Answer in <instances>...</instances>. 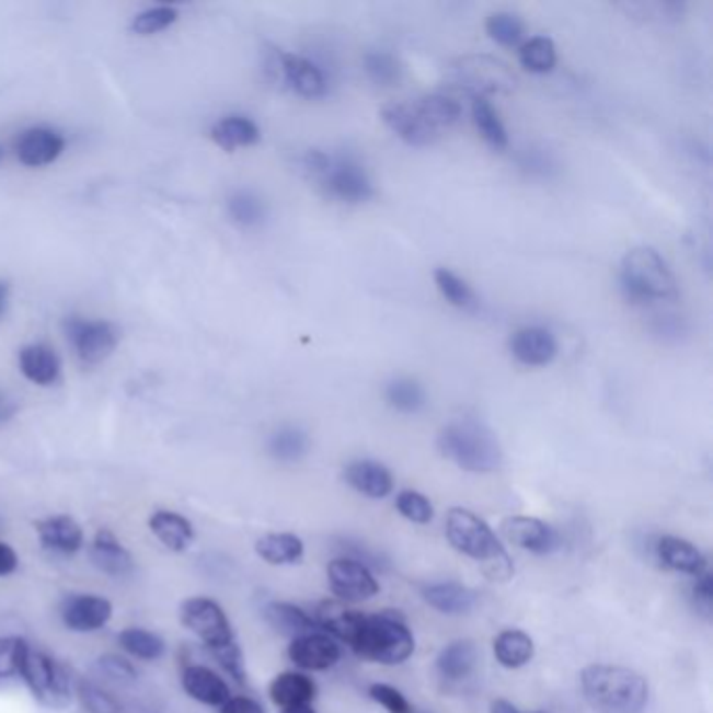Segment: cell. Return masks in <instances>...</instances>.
Wrapping results in <instances>:
<instances>
[{
    "label": "cell",
    "mask_w": 713,
    "mask_h": 713,
    "mask_svg": "<svg viewBox=\"0 0 713 713\" xmlns=\"http://www.w3.org/2000/svg\"><path fill=\"white\" fill-rule=\"evenodd\" d=\"M446 538L455 551L475 561L487 579L508 582L515 574L505 544L473 510L462 506L450 508L446 515Z\"/></svg>",
    "instance_id": "1"
},
{
    "label": "cell",
    "mask_w": 713,
    "mask_h": 713,
    "mask_svg": "<svg viewBox=\"0 0 713 713\" xmlns=\"http://www.w3.org/2000/svg\"><path fill=\"white\" fill-rule=\"evenodd\" d=\"M579 689L597 713H643L648 685L630 667L593 664L579 674Z\"/></svg>",
    "instance_id": "2"
},
{
    "label": "cell",
    "mask_w": 713,
    "mask_h": 713,
    "mask_svg": "<svg viewBox=\"0 0 713 713\" xmlns=\"http://www.w3.org/2000/svg\"><path fill=\"white\" fill-rule=\"evenodd\" d=\"M301 170L308 179L319 183L326 197L340 204L360 206L377 195L367 168L352 153L310 149L301 158Z\"/></svg>",
    "instance_id": "3"
},
{
    "label": "cell",
    "mask_w": 713,
    "mask_h": 713,
    "mask_svg": "<svg viewBox=\"0 0 713 713\" xmlns=\"http://www.w3.org/2000/svg\"><path fill=\"white\" fill-rule=\"evenodd\" d=\"M437 450L469 473H492L501 469L505 459L496 434L475 418L448 423L437 436Z\"/></svg>",
    "instance_id": "4"
},
{
    "label": "cell",
    "mask_w": 713,
    "mask_h": 713,
    "mask_svg": "<svg viewBox=\"0 0 713 713\" xmlns=\"http://www.w3.org/2000/svg\"><path fill=\"white\" fill-rule=\"evenodd\" d=\"M623 296L639 306H653L678 299V280L666 260L651 250L636 248L625 253L620 266Z\"/></svg>",
    "instance_id": "5"
},
{
    "label": "cell",
    "mask_w": 713,
    "mask_h": 713,
    "mask_svg": "<svg viewBox=\"0 0 713 713\" xmlns=\"http://www.w3.org/2000/svg\"><path fill=\"white\" fill-rule=\"evenodd\" d=\"M414 634L402 616L381 611L365 616L352 643V651L379 666H402L414 653Z\"/></svg>",
    "instance_id": "6"
},
{
    "label": "cell",
    "mask_w": 713,
    "mask_h": 713,
    "mask_svg": "<svg viewBox=\"0 0 713 713\" xmlns=\"http://www.w3.org/2000/svg\"><path fill=\"white\" fill-rule=\"evenodd\" d=\"M20 678L46 710L61 712L71 705L73 685L66 667L43 651H34L32 646L27 648Z\"/></svg>",
    "instance_id": "7"
},
{
    "label": "cell",
    "mask_w": 713,
    "mask_h": 713,
    "mask_svg": "<svg viewBox=\"0 0 713 713\" xmlns=\"http://www.w3.org/2000/svg\"><path fill=\"white\" fill-rule=\"evenodd\" d=\"M452 82L473 99H487L515 89L517 78L505 61L490 55H467L452 66Z\"/></svg>",
    "instance_id": "8"
},
{
    "label": "cell",
    "mask_w": 713,
    "mask_h": 713,
    "mask_svg": "<svg viewBox=\"0 0 713 713\" xmlns=\"http://www.w3.org/2000/svg\"><path fill=\"white\" fill-rule=\"evenodd\" d=\"M264 71L268 80L280 84L303 99H322L329 92V80L314 61L296 55L285 53L280 48H273L266 55Z\"/></svg>",
    "instance_id": "9"
},
{
    "label": "cell",
    "mask_w": 713,
    "mask_h": 713,
    "mask_svg": "<svg viewBox=\"0 0 713 713\" xmlns=\"http://www.w3.org/2000/svg\"><path fill=\"white\" fill-rule=\"evenodd\" d=\"M64 333L84 365H101L114 354L119 342V331L114 322L91 321L82 317H68L64 321Z\"/></svg>",
    "instance_id": "10"
},
{
    "label": "cell",
    "mask_w": 713,
    "mask_h": 713,
    "mask_svg": "<svg viewBox=\"0 0 713 713\" xmlns=\"http://www.w3.org/2000/svg\"><path fill=\"white\" fill-rule=\"evenodd\" d=\"M181 621L193 636L206 644L207 651L237 641L227 611L214 598H186L181 605Z\"/></svg>",
    "instance_id": "11"
},
{
    "label": "cell",
    "mask_w": 713,
    "mask_h": 713,
    "mask_svg": "<svg viewBox=\"0 0 713 713\" xmlns=\"http://www.w3.org/2000/svg\"><path fill=\"white\" fill-rule=\"evenodd\" d=\"M326 582L342 602H365L381 590L370 567L349 556H337L326 565Z\"/></svg>",
    "instance_id": "12"
},
{
    "label": "cell",
    "mask_w": 713,
    "mask_h": 713,
    "mask_svg": "<svg viewBox=\"0 0 713 713\" xmlns=\"http://www.w3.org/2000/svg\"><path fill=\"white\" fill-rule=\"evenodd\" d=\"M59 616L69 632L92 634L112 621L114 602L92 593H73L61 600Z\"/></svg>",
    "instance_id": "13"
},
{
    "label": "cell",
    "mask_w": 713,
    "mask_h": 713,
    "mask_svg": "<svg viewBox=\"0 0 713 713\" xmlns=\"http://www.w3.org/2000/svg\"><path fill=\"white\" fill-rule=\"evenodd\" d=\"M501 531L506 542L538 556H549L563 549V540L559 531L536 517H526V515L506 517L501 524Z\"/></svg>",
    "instance_id": "14"
},
{
    "label": "cell",
    "mask_w": 713,
    "mask_h": 713,
    "mask_svg": "<svg viewBox=\"0 0 713 713\" xmlns=\"http://www.w3.org/2000/svg\"><path fill=\"white\" fill-rule=\"evenodd\" d=\"M287 655H289L291 664L299 669L324 671V669H331L340 664L342 646L329 634L314 630V632L296 636L287 648Z\"/></svg>",
    "instance_id": "15"
},
{
    "label": "cell",
    "mask_w": 713,
    "mask_h": 713,
    "mask_svg": "<svg viewBox=\"0 0 713 713\" xmlns=\"http://www.w3.org/2000/svg\"><path fill=\"white\" fill-rule=\"evenodd\" d=\"M508 349L513 358L524 367H549L559 354V344L549 329L531 324L517 329L510 335Z\"/></svg>",
    "instance_id": "16"
},
{
    "label": "cell",
    "mask_w": 713,
    "mask_h": 713,
    "mask_svg": "<svg viewBox=\"0 0 713 713\" xmlns=\"http://www.w3.org/2000/svg\"><path fill=\"white\" fill-rule=\"evenodd\" d=\"M64 149H66V138L48 126H32L23 130L15 140L18 160L27 168H43L59 160Z\"/></svg>",
    "instance_id": "17"
},
{
    "label": "cell",
    "mask_w": 713,
    "mask_h": 713,
    "mask_svg": "<svg viewBox=\"0 0 713 713\" xmlns=\"http://www.w3.org/2000/svg\"><path fill=\"white\" fill-rule=\"evenodd\" d=\"M381 119L395 137L402 138L411 147H429L439 138V133L429 128L423 117L416 114L413 103L395 101L383 105Z\"/></svg>",
    "instance_id": "18"
},
{
    "label": "cell",
    "mask_w": 713,
    "mask_h": 713,
    "mask_svg": "<svg viewBox=\"0 0 713 713\" xmlns=\"http://www.w3.org/2000/svg\"><path fill=\"white\" fill-rule=\"evenodd\" d=\"M38 542L45 551L71 556L84 549V529L69 515H53L34 524Z\"/></svg>",
    "instance_id": "19"
},
{
    "label": "cell",
    "mask_w": 713,
    "mask_h": 713,
    "mask_svg": "<svg viewBox=\"0 0 713 713\" xmlns=\"http://www.w3.org/2000/svg\"><path fill=\"white\" fill-rule=\"evenodd\" d=\"M181 685L193 701L207 708H222L232 697L229 682L216 669L202 664L184 667Z\"/></svg>",
    "instance_id": "20"
},
{
    "label": "cell",
    "mask_w": 713,
    "mask_h": 713,
    "mask_svg": "<svg viewBox=\"0 0 713 713\" xmlns=\"http://www.w3.org/2000/svg\"><path fill=\"white\" fill-rule=\"evenodd\" d=\"M91 563L110 577H126L135 572V559L112 529L101 528L89 547Z\"/></svg>",
    "instance_id": "21"
},
{
    "label": "cell",
    "mask_w": 713,
    "mask_h": 713,
    "mask_svg": "<svg viewBox=\"0 0 713 713\" xmlns=\"http://www.w3.org/2000/svg\"><path fill=\"white\" fill-rule=\"evenodd\" d=\"M344 480L352 490L372 501H383L393 492V475L379 460H352L345 464Z\"/></svg>",
    "instance_id": "22"
},
{
    "label": "cell",
    "mask_w": 713,
    "mask_h": 713,
    "mask_svg": "<svg viewBox=\"0 0 713 713\" xmlns=\"http://www.w3.org/2000/svg\"><path fill=\"white\" fill-rule=\"evenodd\" d=\"M655 556L662 561V565L678 572V574L692 575L697 577L708 572V559L699 551L690 540L678 538V536H662L655 544Z\"/></svg>",
    "instance_id": "23"
},
{
    "label": "cell",
    "mask_w": 713,
    "mask_h": 713,
    "mask_svg": "<svg viewBox=\"0 0 713 713\" xmlns=\"http://www.w3.org/2000/svg\"><path fill=\"white\" fill-rule=\"evenodd\" d=\"M421 595L441 616H467L478 605V593L455 579L432 582L423 586Z\"/></svg>",
    "instance_id": "24"
},
{
    "label": "cell",
    "mask_w": 713,
    "mask_h": 713,
    "mask_svg": "<svg viewBox=\"0 0 713 713\" xmlns=\"http://www.w3.org/2000/svg\"><path fill=\"white\" fill-rule=\"evenodd\" d=\"M363 618H365V613L349 609L342 600H322L321 605L317 607L312 620L324 634L352 646L358 630H360Z\"/></svg>",
    "instance_id": "25"
},
{
    "label": "cell",
    "mask_w": 713,
    "mask_h": 713,
    "mask_svg": "<svg viewBox=\"0 0 713 713\" xmlns=\"http://www.w3.org/2000/svg\"><path fill=\"white\" fill-rule=\"evenodd\" d=\"M149 531L160 540L161 547L172 552H186L193 547V521L176 510L160 508L149 517Z\"/></svg>",
    "instance_id": "26"
},
{
    "label": "cell",
    "mask_w": 713,
    "mask_h": 713,
    "mask_svg": "<svg viewBox=\"0 0 713 713\" xmlns=\"http://www.w3.org/2000/svg\"><path fill=\"white\" fill-rule=\"evenodd\" d=\"M20 368L23 377L36 386H55L61 375V360L45 344H30L20 352Z\"/></svg>",
    "instance_id": "27"
},
{
    "label": "cell",
    "mask_w": 713,
    "mask_h": 713,
    "mask_svg": "<svg viewBox=\"0 0 713 713\" xmlns=\"http://www.w3.org/2000/svg\"><path fill=\"white\" fill-rule=\"evenodd\" d=\"M268 694L280 710L310 705L317 699V685L301 671H283L271 682Z\"/></svg>",
    "instance_id": "28"
},
{
    "label": "cell",
    "mask_w": 713,
    "mask_h": 713,
    "mask_svg": "<svg viewBox=\"0 0 713 713\" xmlns=\"http://www.w3.org/2000/svg\"><path fill=\"white\" fill-rule=\"evenodd\" d=\"M211 140L222 147L225 151H237L243 147H252L260 138V126L248 115H225L218 119L211 130H209Z\"/></svg>",
    "instance_id": "29"
},
{
    "label": "cell",
    "mask_w": 713,
    "mask_h": 713,
    "mask_svg": "<svg viewBox=\"0 0 713 713\" xmlns=\"http://www.w3.org/2000/svg\"><path fill=\"white\" fill-rule=\"evenodd\" d=\"M478 659V646L471 641H452L437 655V674L448 682H462L475 671Z\"/></svg>",
    "instance_id": "30"
},
{
    "label": "cell",
    "mask_w": 713,
    "mask_h": 713,
    "mask_svg": "<svg viewBox=\"0 0 713 713\" xmlns=\"http://www.w3.org/2000/svg\"><path fill=\"white\" fill-rule=\"evenodd\" d=\"M303 540L291 533V531H275L266 533L255 542V554L275 567H285V565H296L303 559Z\"/></svg>",
    "instance_id": "31"
},
{
    "label": "cell",
    "mask_w": 713,
    "mask_h": 713,
    "mask_svg": "<svg viewBox=\"0 0 713 713\" xmlns=\"http://www.w3.org/2000/svg\"><path fill=\"white\" fill-rule=\"evenodd\" d=\"M262 613H264V620L271 623V628H275L276 632L291 636V639L314 632V628H317L312 616H308L301 607L294 602L273 600L264 607Z\"/></svg>",
    "instance_id": "32"
},
{
    "label": "cell",
    "mask_w": 713,
    "mask_h": 713,
    "mask_svg": "<svg viewBox=\"0 0 713 713\" xmlns=\"http://www.w3.org/2000/svg\"><path fill=\"white\" fill-rule=\"evenodd\" d=\"M533 655H536V644L524 630H515V628L503 630L494 639V657L506 669L528 666Z\"/></svg>",
    "instance_id": "33"
},
{
    "label": "cell",
    "mask_w": 713,
    "mask_h": 713,
    "mask_svg": "<svg viewBox=\"0 0 713 713\" xmlns=\"http://www.w3.org/2000/svg\"><path fill=\"white\" fill-rule=\"evenodd\" d=\"M266 450L278 462L294 464V462H299L308 457L310 436L306 429H301L298 425H280L268 437Z\"/></svg>",
    "instance_id": "34"
},
{
    "label": "cell",
    "mask_w": 713,
    "mask_h": 713,
    "mask_svg": "<svg viewBox=\"0 0 713 713\" xmlns=\"http://www.w3.org/2000/svg\"><path fill=\"white\" fill-rule=\"evenodd\" d=\"M416 114L423 117V122L434 128L436 133H441L444 128H450L462 117V107L459 101L446 94H427L413 101Z\"/></svg>",
    "instance_id": "35"
},
{
    "label": "cell",
    "mask_w": 713,
    "mask_h": 713,
    "mask_svg": "<svg viewBox=\"0 0 713 713\" xmlns=\"http://www.w3.org/2000/svg\"><path fill=\"white\" fill-rule=\"evenodd\" d=\"M117 644L122 646L124 653H128L138 662H158L165 655V641L160 634L140 625L124 628L117 634Z\"/></svg>",
    "instance_id": "36"
},
{
    "label": "cell",
    "mask_w": 713,
    "mask_h": 713,
    "mask_svg": "<svg viewBox=\"0 0 713 713\" xmlns=\"http://www.w3.org/2000/svg\"><path fill=\"white\" fill-rule=\"evenodd\" d=\"M383 395L395 413L418 414L427 406V391L413 377H393Z\"/></svg>",
    "instance_id": "37"
},
{
    "label": "cell",
    "mask_w": 713,
    "mask_h": 713,
    "mask_svg": "<svg viewBox=\"0 0 713 713\" xmlns=\"http://www.w3.org/2000/svg\"><path fill=\"white\" fill-rule=\"evenodd\" d=\"M227 211L229 218L241 229H257L268 218V207L260 195L248 188H239L230 193L227 199Z\"/></svg>",
    "instance_id": "38"
},
{
    "label": "cell",
    "mask_w": 713,
    "mask_h": 713,
    "mask_svg": "<svg viewBox=\"0 0 713 713\" xmlns=\"http://www.w3.org/2000/svg\"><path fill=\"white\" fill-rule=\"evenodd\" d=\"M471 117H473V124H475L480 137L492 149L503 151L508 147V133H506L505 124H503L501 115L496 112V107L487 99H473Z\"/></svg>",
    "instance_id": "39"
},
{
    "label": "cell",
    "mask_w": 713,
    "mask_h": 713,
    "mask_svg": "<svg viewBox=\"0 0 713 713\" xmlns=\"http://www.w3.org/2000/svg\"><path fill=\"white\" fill-rule=\"evenodd\" d=\"M437 291L450 306L459 310H473L478 306V296L471 285L450 268H436L434 273Z\"/></svg>",
    "instance_id": "40"
},
{
    "label": "cell",
    "mask_w": 713,
    "mask_h": 713,
    "mask_svg": "<svg viewBox=\"0 0 713 713\" xmlns=\"http://www.w3.org/2000/svg\"><path fill=\"white\" fill-rule=\"evenodd\" d=\"M363 69L368 80L377 87H395L402 80V64L388 50H368L363 57Z\"/></svg>",
    "instance_id": "41"
},
{
    "label": "cell",
    "mask_w": 713,
    "mask_h": 713,
    "mask_svg": "<svg viewBox=\"0 0 713 713\" xmlns=\"http://www.w3.org/2000/svg\"><path fill=\"white\" fill-rule=\"evenodd\" d=\"M76 697L87 713H126V705L112 690L87 678L76 682Z\"/></svg>",
    "instance_id": "42"
},
{
    "label": "cell",
    "mask_w": 713,
    "mask_h": 713,
    "mask_svg": "<svg viewBox=\"0 0 713 713\" xmlns=\"http://www.w3.org/2000/svg\"><path fill=\"white\" fill-rule=\"evenodd\" d=\"M519 64L531 73H549L556 66V48L551 38L533 36L519 46Z\"/></svg>",
    "instance_id": "43"
},
{
    "label": "cell",
    "mask_w": 713,
    "mask_h": 713,
    "mask_svg": "<svg viewBox=\"0 0 713 713\" xmlns=\"http://www.w3.org/2000/svg\"><path fill=\"white\" fill-rule=\"evenodd\" d=\"M487 36L501 46H519L526 36V25L510 11H496L485 20Z\"/></svg>",
    "instance_id": "44"
},
{
    "label": "cell",
    "mask_w": 713,
    "mask_h": 713,
    "mask_svg": "<svg viewBox=\"0 0 713 713\" xmlns=\"http://www.w3.org/2000/svg\"><path fill=\"white\" fill-rule=\"evenodd\" d=\"M395 510L411 524H416V526H427L434 521L436 517V508H434V503L416 492V490H402L398 496H395Z\"/></svg>",
    "instance_id": "45"
},
{
    "label": "cell",
    "mask_w": 713,
    "mask_h": 713,
    "mask_svg": "<svg viewBox=\"0 0 713 713\" xmlns=\"http://www.w3.org/2000/svg\"><path fill=\"white\" fill-rule=\"evenodd\" d=\"M27 648L30 644L20 636H0V685L20 678Z\"/></svg>",
    "instance_id": "46"
},
{
    "label": "cell",
    "mask_w": 713,
    "mask_h": 713,
    "mask_svg": "<svg viewBox=\"0 0 713 713\" xmlns=\"http://www.w3.org/2000/svg\"><path fill=\"white\" fill-rule=\"evenodd\" d=\"M179 20V11L174 7H151L140 11L133 20V32L138 36H153Z\"/></svg>",
    "instance_id": "47"
},
{
    "label": "cell",
    "mask_w": 713,
    "mask_h": 713,
    "mask_svg": "<svg viewBox=\"0 0 713 713\" xmlns=\"http://www.w3.org/2000/svg\"><path fill=\"white\" fill-rule=\"evenodd\" d=\"M94 669L99 676H103L105 680H112V682H119V685H126V682H135L138 678V669L128 657H122V655H115V653H107V655H101L94 664Z\"/></svg>",
    "instance_id": "48"
},
{
    "label": "cell",
    "mask_w": 713,
    "mask_h": 713,
    "mask_svg": "<svg viewBox=\"0 0 713 713\" xmlns=\"http://www.w3.org/2000/svg\"><path fill=\"white\" fill-rule=\"evenodd\" d=\"M209 655L216 659V664L222 667L227 674H229L232 680L237 682H245L248 678V671H245V657H243V651L237 641H232L229 644H222L218 648H209Z\"/></svg>",
    "instance_id": "49"
},
{
    "label": "cell",
    "mask_w": 713,
    "mask_h": 713,
    "mask_svg": "<svg viewBox=\"0 0 713 713\" xmlns=\"http://www.w3.org/2000/svg\"><path fill=\"white\" fill-rule=\"evenodd\" d=\"M368 697L379 703L388 713H413V705L411 701L402 694V690L391 687V685H383V682H375L368 687Z\"/></svg>",
    "instance_id": "50"
},
{
    "label": "cell",
    "mask_w": 713,
    "mask_h": 713,
    "mask_svg": "<svg viewBox=\"0 0 713 713\" xmlns=\"http://www.w3.org/2000/svg\"><path fill=\"white\" fill-rule=\"evenodd\" d=\"M692 600H694V607H697L705 618L712 616L713 579L710 572H703V574H699L694 577V584H692Z\"/></svg>",
    "instance_id": "51"
},
{
    "label": "cell",
    "mask_w": 713,
    "mask_h": 713,
    "mask_svg": "<svg viewBox=\"0 0 713 713\" xmlns=\"http://www.w3.org/2000/svg\"><path fill=\"white\" fill-rule=\"evenodd\" d=\"M220 713H266L264 708L250 697H230L229 701L220 708Z\"/></svg>",
    "instance_id": "52"
},
{
    "label": "cell",
    "mask_w": 713,
    "mask_h": 713,
    "mask_svg": "<svg viewBox=\"0 0 713 713\" xmlns=\"http://www.w3.org/2000/svg\"><path fill=\"white\" fill-rule=\"evenodd\" d=\"M18 567H20V554H18V551L11 544L0 542V577L15 574Z\"/></svg>",
    "instance_id": "53"
},
{
    "label": "cell",
    "mask_w": 713,
    "mask_h": 713,
    "mask_svg": "<svg viewBox=\"0 0 713 713\" xmlns=\"http://www.w3.org/2000/svg\"><path fill=\"white\" fill-rule=\"evenodd\" d=\"M9 299H11V283L0 278V321L4 319V314L9 310Z\"/></svg>",
    "instance_id": "54"
},
{
    "label": "cell",
    "mask_w": 713,
    "mask_h": 713,
    "mask_svg": "<svg viewBox=\"0 0 713 713\" xmlns=\"http://www.w3.org/2000/svg\"><path fill=\"white\" fill-rule=\"evenodd\" d=\"M490 713H521L510 701L506 699H494L490 705Z\"/></svg>",
    "instance_id": "55"
},
{
    "label": "cell",
    "mask_w": 713,
    "mask_h": 713,
    "mask_svg": "<svg viewBox=\"0 0 713 713\" xmlns=\"http://www.w3.org/2000/svg\"><path fill=\"white\" fill-rule=\"evenodd\" d=\"M280 713H317L312 705H298V708H287V710H280Z\"/></svg>",
    "instance_id": "56"
},
{
    "label": "cell",
    "mask_w": 713,
    "mask_h": 713,
    "mask_svg": "<svg viewBox=\"0 0 713 713\" xmlns=\"http://www.w3.org/2000/svg\"><path fill=\"white\" fill-rule=\"evenodd\" d=\"M2 416H4V400L0 398V418H2Z\"/></svg>",
    "instance_id": "57"
},
{
    "label": "cell",
    "mask_w": 713,
    "mask_h": 713,
    "mask_svg": "<svg viewBox=\"0 0 713 713\" xmlns=\"http://www.w3.org/2000/svg\"><path fill=\"white\" fill-rule=\"evenodd\" d=\"M2 158H4V149L0 147V161H2Z\"/></svg>",
    "instance_id": "58"
},
{
    "label": "cell",
    "mask_w": 713,
    "mask_h": 713,
    "mask_svg": "<svg viewBox=\"0 0 713 713\" xmlns=\"http://www.w3.org/2000/svg\"><path fill=\"white\" fill-rule=\"evenodd\" d=\"M531 713H547V712H531Z\"/></svg>",
    "instance_id": "59"
}]
</instances>
